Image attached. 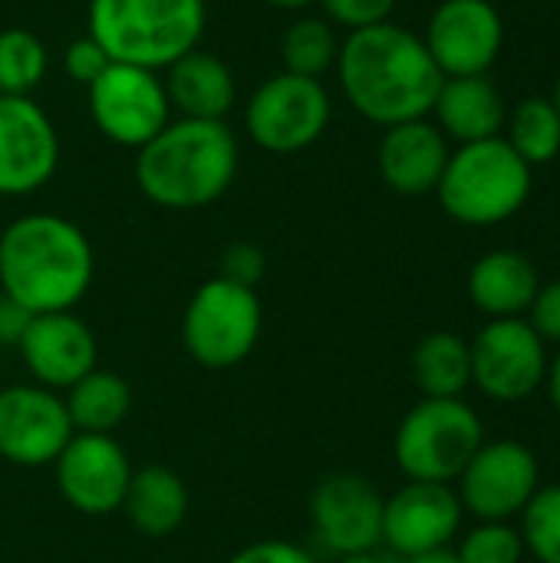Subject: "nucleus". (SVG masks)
<instances>
[{
    "label": "nucleus",
    "mask_w": 560,
    "mask_h": 563,
    "mask_svg": "<svg viewBox=\"0 0 560 563\" xmlns=\"http://www.w3.org/2000/svg\"><path fill=\"white\" fill-rule=\"evenodd\" d=\"M337 73L347 102L383 129L426 119L446 79L422 36L389 20L353 30L340 43Z\"/></svg>",
    "instance_id": "1"
},
{
    "label": "nucleus",
    "mask_w": 560,
    "mask_h": 563,
    "mask_svg": "<svg viewBox=\"0 0 560 563\" xmlns=\"http://www.w3.org/2000/svg\"><path fill=\"white\" fill-rule=\"evenodd\" d=\"M92 274V244L69 218L36 211L0 231V294L30 313L73 310L89 294Z\"/></svg>",
    "instance_id": "2"
},
{
    "label": "nucleus",
    "mask_w": 560,
    "mask_h": 563,
    "mask_svg": "<svg viewBox=\"0 0 560 563\" xmlns=\"http://www.w3.org/2000/svg\"><path fill=\"white\" fill-rule=\"evenodd\" d=\"M238 165V139L224 119H178L139 148L135 181L152 205L195 211L234 185Z\"/></svg>",
    "instance_id": "3"
},
{
    "label": "nucleus",
    "mask_w": 560,
    "mask_h": 563,
    "mask_svg": "<svg viewBox=\"0 0 560 563\" xmlns=\"http://www.w3.org/2000/svg\"><path fill=\"white\" fill-rule=\"evenodd\" d=\"M86 20L112 63L158 73L198 46L208 7L205 0H89Z\"/></svg>",
    "instance_id": "4"
},
{
    "label": "nucleus",
    "mask_w": 560,
    "mask_h": 563,
    "mask_svg": "<svg viewBox=\"0 0 560 563\" xmlns=\"http://www.w3.org/2000/svg\"><path fill=\"white\" fill-rule=\"evenodd\" d=\"M436 195L452 221L492 228L515 218L531 198V165L502 135L465 142L449 152Z\"/></svg>",
    "instance_id": "5"
},
{
    "label": "nucleus",
    "mask_w": 560,
    "mask_h": 563,
    "mask_svg": "<svg viewBox=\"0 0 560 563\" xmlns=\"http://www.w3.org/2000/svg\"><path fill=\"white\" fill-rule=\"evenodd\" d=\"M482 442V419L465 399H419L396 429L393 455L409 482L452 485Z\"/></svg>",
    "instance_id": "6"
},
{
    "label": "nucleus",
    "mask_w": 560,
    "mask_h": 563,
    "mask_svg": "<svg viewBox=\"0 0 560 563\" xmlns=\"http://www.w3.org/2000/svg\"><path fill=\"white\" fill-rule=\"evenodd\" d=\"M264 330V307L254 287L234 284L228 277L205 280L182 317V343L188 356L205 369L241 366Z\"/></svg>",
    "instance_id": "7"
},
{
    "label": "nucleus",
    "mask_w": 560,
    "mask_h": 563,
    "mask_svg": "<svg viewBox=\"0 0 560 563\" xmlns=\"http://www.w3.org/2000/svg\"><path fill=\"white\" fill-rule=\"evenodd\" d=\"M330 122V92L320 79L277 73L264 79L248 106L244 125L257 148L271 155H294L310 148Z\"/></svg>",
    "instance_id": "8"
},
{
    "label": "nucleus",
    "mask_w": 560,
    "mask_h": 563,
    "mask_svg": "<svg viewBox=\"0 0 560 563\" xmlns=\"http://www.w3.org/2000/svg\"><path fill=\"white\" fill-rule=\"evenodd\" d=\"M89 89V115L109 142L122 148H142L168 125V92L158 73L132 66V63H109L102 76L86 86Z\"/></svg>",
    "instance_id": "9"
},
{
    "label": "nucleus",
    "mask_w": 560,
    "mask_h": 563,
    "mask_svg": "<svg viewBox=\"0 0 560 563\" xmlns=\"http://www.w3.org/2000/svg\"><path fill=\"white\" fill-rule=\"evenodd\" d=\"M548 343L535 333L525 317L488 320L472 350V386L495 402H521L545 386Z\"/></svg>",
    "instance_id": "10"
},
{
    "label": "nucleus",
    "mask_w": 560,
    "mask_h": 563,
    "mask_svg": "<svg viewBox=\"0 0 560 563\" xmlns=\"http://www.w3.org/2000/svg\"><path fill=\"white\" fill-rule=\"evenodd\" d=\"M455 482L462 511L475 515L479 521H512L541 488V468L525 442L498 439L482 442Z\"/></svg>",
    "instance_id": "11"
},
{
    "label": "nucleus",
    "mask_w": 560,
    "mask_h": 563,
    "mask_svg": "<svg viewBox=\"0 0 560 563\" xmlns=\"http://www.w3.org/2000/svg\"><path fill=\"white\" fill-rule=\"evenodd\" d=\"M76 435L59 393L17 383L0 389V459L20 468H46Z\"/></svg>",
    "instance_id": "12"
},
{
    "label": "nucleus",
    "mask_w": 560,
    "mask_h": 563,
    "mask_svg": "<svg viewBox=\"0 0 560 563\" xmlns=\"http://www.w3.org/2000/svg\"><path fill=\"white\" fill-rule=\"evenodd\" d=\"M53 468L63 501L86 518H106L112 511H122L135 472L129 452L112 435L92 432H76L53 462Z\"/></svg>",
    "instance_id": "13"
},
{
    "label": "nucleus",
    "mask_w": 560,
    "mask_h": 563,
    "mask_svg": "<svg viewBox=\"0 0 560 563\" xmlns=\"http://www.w3.org/2000/svg\"><path fill=\"white\" fill-rule=\"evenodd\" d=\"M422 43L442 76H485L502 53L505 23L492 0H442Z\"/></svg>",
    "instance_id": "14"
},
{
    "label": "nucleus",
    "mask_w": 560,
    "mask_h": 563,
    "mask_svg": "<svg viewBox=\"0 0 560 563\" xmlns=\"http://www.w3.org/2000/svg\"><path fill=\"white\" fill-rule=\"evenodd\" d=\"M59 165V135L30 96H0V195L40 191Z\"/></svg>",
    "instance_id": "15"
},
{
    "label": "nucleus",
    "mask_w": 560,
    "mask_h": 563,
    "mask_svg": "<svg viewBox=\"0 0 560 563\" xmlns=\"http://www.w3.org/2000/svg\"><path fill=\"white\" fill-rule=\"evenodd\" d=\"M383 495L360 475H327L310 495L314 534L337 554H366L383 544Z\"/></svg>",
    "instance_id": "16"
},
{
    "label": "nucleus",
    "mask_w": 560,
    "mask_h": 563,
    "mask_svg": "<svg viewBox=\"0 0 560 563\" xmlns=\"http://www.w3.org/2000/svg\"><path fill=\"white\" fill-rule=\"evenodd\" d=\"M462 501L455 488L409 482L383 501V541L399 558L446 551L462 528Z\"/></svg>",
    "instance_id": "17"
},
{
    "label": "nucleus",
    "mask_w": 560,
    "mask_h": 563,
    "mask_svg": "<svg viewBox=\"0 0 560 563\" xmlns=\"http://www.w3.org/2000/svg\"><path fill=\"white\" fill-rule=\"evenodd\" d=\"M17 353L36 386L59 393L76 386L83 376L96 369L99 343L86 320H79L73 310H59V313H36Z\"/></svg>",
    "instance_id": "18"
},
{
    "label": "nucleus",
    "mask_w": 560,
    "mask_h": 563,
    "mask_svg": "<svg viewBox=\"0 0 560 563\" xmlns=\"http://www.w3.org/2000/svg\"><path fill=\"white\" fill-rule=\"evenodd\" d=\"M446 162H449V139L429 119L389 125L376 148V165L383 181L409 198L436 191Z\"/></svg>",
    "instance_id": "19"
},
{
    "label": "nucleus",
    "mask_w": 560,
    "mask_h": 563,
    "mask_svg": "<svg viewBox=\"0 0 560 563\" xmlns=\"http://www.w3.org/2000/svg\"><path fill=\"white\" fill-rule=\"evenodd\" d=\"M432 112L439 132L459 145L502 135L508 119L502 92L485 76H446Z\"/></svg>",
    "instance_id": "20"
},
{
    "label": "nucleus",
    "mask_w": 560,
    "mask_h": 563,
    "mask_svg": "<svg viewBox=\"0 0 560 563\" xmlns=\"http://www.w3.org/2000/svg\"><path fill=\"white\" fill-rule=\"evenodd\" d=\"M168 102L182 112V119H224L238 99L234 73L224 59L205 49H188L165 69Z\"/></svg>",
    "instance_id": "21"
},
{
    "label": "nucleus",
    "mask_w": 560,
    "mask_h": 563,
    "mask_svg": "<svg viewBox=\"0 0 560 563\" xmlns=\"http://www.w3.org/2000/svg\"><path fill=\"white\" fill-rule=\"evenodd\" d=\"M541 290L535 264L518 251H488L469 271V300L488 320L525 317Z\"/></svg>",
    "instance_id": "22"
},
{
    "label": "nucleus",
    "mask_w": 560,
    "mask_h": 563,
    "mask_svg": "<svg viewBox=\"0 0 560 563\" xmlns=\"http://www.w3.org/2000/svg\"><path fill=\"white\" fill-rule=\"evenodd\" d=\"M122 511L139 534L168 538L188 518V488L178 472L165 465H145L132 472Z\"/></svg>",
    "instance_id": "23"
},
{
    "label": "nucleus",
    "mask_w": 560,
    "mask_h": 563,
    "mask_svg": "<svg viewBox=\"0 0 560 563\" xmlns=\"http://www.w3.org/2000/svg\"><path fill=\"white\" fill-rule=\"evenodd\" d=\"M413 379L422 399H462L472 386V350L459 333L436 330L413 350Z\"/></svg>",
    "instance_id": "24"
},
{
    "label": "nucleus",
    "mask_w": 560,
    "mask_h": 563,
    "mask_svg": "<svg viewBox=\"0 0 560 563\" xmlns=\"http://www.w3.org/2000/svg\"><path fill=\"white\" fill-rule=\"evenodd\" d=\"M63 402L76 432L112 435V429H119L132 409V389L119 373L96 366L89 376L66 389Z\"/></svg>",
    "instance_id": "25"
},
{
    "label": "nucleus",
    "mask_w": 560,
    "mask_h": 563,
    "mask_svg": "<svg viewBox=\"0 0 560 563\" xmlns=\"http://www.w3.org/2000/svg\"><path fill=\"white\" fill-rule=\"evenodd\" d=\"M531 168L548 165L560 155V115L551 99L545 96H528L521 99L512 115L505 119V135H502Z\"/></svg>",
    "instance_id": "26"
},
{
    "label": "nucleus",
    "mask_w": 560,
    "mask_h": 563,
    "mask_svg": "<svg viewBox=\"0 0 560 563\" xmlns=\"http://www.w3.org/2000/svg\"><path fill=\"white\" fill-rule=\"evenodd\" d=\"M337 53H340L337 33H333V26H330L327 20H320V16L294 20V23L284 30V40H281L284 73L320 79L330 66H337Z\"/></svg>",
    "instance_id": "27"
},
{
    "label": "nucleus",
    "mask_w": 560,
    "mask_h": 563,
    "mask_svg": "<svg viewBox=\"0 0 560 563\" xmlns=\"http://www.w3.org/2000/svg\"><path fill=\"white\" fill-rule=\"evenodd\" d=\"M50 56L36 33L23 26L0 30V96H30L46 76Z\"/></svg>",
    "instance_id": "28"
},
{
    "label": "nucleus",
    "mask_w": 560,
    "mask_h": 563,
    "mask_svg": "<svg viewBox=\"0 0 560 563\" xmlns=\"http://www.w3.org/2000/svg\"><path fill=\"white\" fill-rule=\"evenodd\" d=\"M518 518L525 551L538 563H560V485L538 488Z\"/></svg>",
    "instance_id": "29"
},
{
    "label": "nucleus",
    "mask_w": 560,
    "mask_h": 563,
    "mask_svg": "<svg viewBox=\"0 0 560 563\" xmlns=\"http://www.w3.org/2000/svg\"><path fill=\"white\" fill-rule=\"evenodd\" d=\"M525 541L508 521H479L455 548L459 563H521Z\"/></svg>",
    "instance_id": "30"
},
{
    "label": "nucleus",
    "mask_w": 560,
    "mask_h": 563,
    "mask_svg": "<svg viewBox=\"0 0 560 563\" xmlns=\"http://www.w3.org/2000/svg\"><path fill=\"white\" fill-rule=\"evenodd\" d=\"M327 16L340 26L353 30H366L376 23H386L396 10V0H320Z\"/></svg>",
    "instance_id": "31"
},
{
    "label": "nucleus",
    "mask_w": 560,
    "mask_h": 563,
    "mask_svg": "<svg viewBox=\"0 0 560 563\" xmlns=\"http://www.w3.org/2000/svg\"><path fill=\"white\" fill-rule=\"evenodd\" d=\"M112 59L106 56V49L86 33V36H76L69 46H66V53H63V69H66V76L73 79V82H79V86H92L99 76H102V69L109 66Z\"/></svg>",
    "instance_id": "32"
},
{
    "label": "nucleus",
    "mask_w": 560,
    "mask_h": 563,
    "mask_svg": "<svg viewBox=\"0 0 560 563\" xmlns=\"http://www.w3.org/2000/svg\"><path fill=\"white\" fill-rule=\"evenodd\" d=\"M264 264H267L264 251L257 244L241 241V244H231L224 251V257H221V277H228L234 284H244V287H257V280L264 274Z\"/></svg>",
    "instance_id": "33"
},
{
    "label": "nucleus",
    "mask_w": 560,
    "mask_h": 563,
    "mask_svg": "<svg viewBox=\"0 0 560 563\" xmlns=\"http://www.w3.org/2000/svg\"><path fill=\"white\" fill-rule=\"evenodd\" d=\"M224 563H320L310 551H304L300 544L290 541H254L241 551H234Z\"/></svg>",
    "instance_id": "34"
},
{
    "label": "nucleus",
    "mask_w": 560,
    "mask_h": 563,
    "mask_svg": "<svg viewBox=\"0 0 560 563\" xmlns=\"http://www.w3.org/2000/svg\"><path fill=\"white\" fill-rule=\"evenodd\" d=\"M528 323L545 343H560V280L541 284L535 303L528 307Z\"/></svg>",
    "instance_id": "35"
},
{
    "label": "nucleus",
    "mask_w": 560,
    "mask_h": 563,
    "mask_svg": "<svg viewBox=\"0 0 560 563\" xmlns=\"http://www.w3.org/2000/svg\"><path fill=\"white\" fill-rule=\"evenodd\" d=\"M33 317L36 313H30L23 303H17L13 297L0 294V343L20 346V340H23V333H26V327H30Z\"/></svg>",
    "instance_id": "36"
},
{
    "label": "nucleus",
    "mask_w": 560,
    "mask_h": 563,
    "mask_svg": "<svg viewBox=\"0 0 560 563\" xmlns=\"http://www.w3.org/2000/svg\"><path fill=\"white\" fill-rule=\"evenodd\" d=\"M545 386H548V396H551V406L560 412V353L554 360H548V376H545Z\"/></svg>",
    "instance_id": "37"
},
{
    "label": "nucleus",
    "mask_w": 560,
    "mask_h": 563,
    "mask_svg": "<svg viewBox=\"0 0 560 563\" xmlns=\"http://www.w3.org/2000/svg\"><path fill=\"white\" fill-rule=\"evenodd\" d=\"M403 563H459L455 561V551H429V554H419V558H406Z\"/></svg>",
    "instance_id": "38"
},
{
    "label": "nucleus",
    "mask_w": 560,
    "mask_h": 563,
    "mask_svg": "<svg viewBox=\"0 0 560 563\" xmlns=\"http://www.w3.org/2000/svg\"><path fill=\"white\" fill-rule=\"evenodd\" d=\"M337 563H389L383 561L376 551H366V554H350V558H337Z\"/></svg>",
    "instance_id": "39"
},
{
    "label": "nucleus",
    "mask_w": 560,
    "mask_h": 563,
    "mask_svg": "<svg viewBox=\"0 0 560 563\" xmlns=\"http://www.w3.org/2000/svg\"><path fill=\"white\" fill-rule=\"evenodd\" d=\"M264 3L281 7V10H304V7H310L314 0H264Z\"/></svg>",
    "instance_id": "40"
},
{
    "label": "nucleus",
    "mask_w": 560,
    "mask_h": 563,
    "mask_svg": "<svg viewBox=\"0 0 560 563\" xmlns=\"http://www.w3.org/2000/svg\"><path fill=\"white\" fill-rule=\"evenodd\" d=\"M551 102H554V109H558V115H560V76H558V86H554V96H551Z\"/></svg>",
    "instance_id": "41"
}]
</instances>
